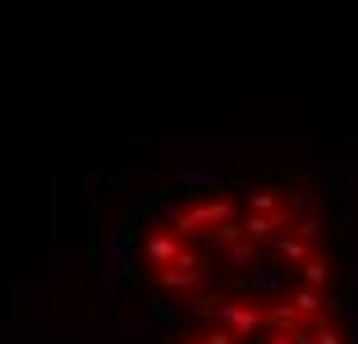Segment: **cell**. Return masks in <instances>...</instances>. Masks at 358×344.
Returning <instances> with one entry per match:
<instances>
[{"mask_svg": "<svg viewBox=\"0 0 358 344\" xmlns=\"http://www.w3.org/2000/svg\"><path fill=\"white\" fill-rule=\"evenodd\" d=\"M124 271L175 322L336 308L322 220L285 184H207L166 198L124 234Z\"/></svg>", "mask_w": 358, "mask_h": 344, "instance_id": "cell-1", "label": "cell"}, {"mask_svg": "<svg viewBox=\"0 0 358 344\" xmlns=\"http://www.w3.org/2000/svg\"><path fill=\"white\" fill-rule=\"evenodd\" d=\"M166 344H345L336 308L280 317H193L175 322Z\"/></svg>", "mask_w": 358, "mask_h": 344, "instance_id": "cell-2", "label": "cell"}]
</instances>
